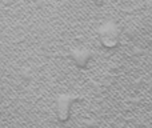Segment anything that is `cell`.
I'll list each match as a JSON object with an SVG mask.
<instances>
[{"mask_svg": "<svg viewBox=\"0 0 152 128\" xmlns=\"http://www.w3.org/2000/svg\"><path fill=\"white\" fill-rule=\"evenodd\" d=\"M71 104H72V97L68 95H61L59 96L58 102H56V113H58L60 120H67L71 111Z\"/></svg>", "mask_w": 152, "mask_h": 128, "instance_id": "7a4b0ae2", "label": "cell"}, {"mask_svg": "<svg viewBox=\"0 0 152 128\" xmlns=\"http://www.w3.org/2000/svg\"><path fill=\"white\" fill-rule=\"evenodd\" d=\"M99 39L105 47H115L120 39V29L113 23H105L99 29Z\"/></svg>", "mask_w": 152, "mask_h": 128, "instance_id": "6da1fadb", "label": "cell"}, {"mask_svg": "<svg viewBox=\"0 0 152 128\" xmlns=\"http://www.w3.org/2000/svg\"><path fill=\"white\" fill-rule=\"evenodd\" d=\"M71 58L77 67H86V65L91 61L92 53H91V51H88L87 48H77V50L72 51Z\"/></svg>", "mask_w": 152, "mask_h": 128, "instance_id": "3957f363", "label": "cell"}, {"mask_svg": "<svg viewBox=\"0 0 152 128\" xmlns=\"http://www.w3.org/2000/svg\"><path fill=\"white\" fill-rule=\"evenodd\" d=\"M92 1H94L96 5H102L103 3H104V0H92Z\"/></svg>", "mask_w": 152, "mask_h": 128, "instance_id": "277c9868", "label": "cell"}, {"mask_svg": "<svg viewBox=\"0 0 152 128\" xmlns=\"http://www.w3.org/2000/svg\"><path fill=\"white\" fill-rule=\"evenodd\" d=\"M34 1H36V3H42L43 0H34Z\"/></svg>", "mask_w": 152, "mask_h": 128, "instance_id": "5b68a950", "label": "cell"}]
</instances>
